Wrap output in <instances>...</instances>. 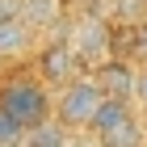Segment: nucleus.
Wrapping results in <instances>:
<instances>
[{
	"instance_id": "1",
	"label": "nucleus",
	"mask_w": 147,
	"mask_h": 147,
	"mask_svg": "<svg viewBox=\"0 0 147 147\" xmlns=\"http://www.w3.org/2000/svg\"><path fill=\"white\" fill-rule=\"evenodd\" d=\"M0 109L13 113V118L30 130L34 122L51 118V109H55L51 84H46L38 71H9V76H0Z\"/></svg>"
},
{
	"instance_id": "2",
	"label": "nucleus",
	"mask_w": 147,
	"mask_h": 147,
	"mask_svg": "<svg viewBox=\"0 0 147 147\" xmlns=\"http://www.w3.org/2000/svg\"><path fill=\"white\" fill-rule=\"evenodd\" d=\"M88 135L97 147H143V113L135 101H118V97H105L97 118L88 122Z\"/></svg>"
},
{
	"instance_id": "3",
	"label": "nucleus",
	"mask_w": 147,
	"mask_h": 147,
	"mask_svg": "<svg viewBox=\"0 0 147 147\" xmlns=\"http://www.w3.org/2000/svg\"><path fill=\"white\" fill-rule=\"evenodd\" d=\"M101 101H105V92L97 88V80L88 71H80V76H71L67 84L55 88V118L67 130H88V122L97 118Z\"/></svg>"
},
{
	"instance_id": "4",
	"label": "nucleus",
	"mask_w": 147,
	"mask_h": 147,
	"mask_svg": "<svg viewBox=\"0 0 147 147\" xmlns=\"http://www.w3.org/2000/svg\"><path fill=\"white\" fill-rule=\"evenodd\" d=\"M63 38H67V46L76 51V59L84 63V71L113 55V21L105 13H97V9L76 13V17H71V30Z\"/></svg>"
},
{
	"instance_id": "5",
	"label": "nucleus",
	"mask_w": 147,
	"mask_h": 147,
	"mask_svg": "<svg viewBox=\"0 0 147 147\" xmlns=\"http://www.w3.org/2000/svg\"><path fill=\"white\" fill-rule=\"evenodd\" d=\"M88 76L97 80V88H101L105 97L135 101V76H139V63H130V59H122V55H109V59H101L97 67H88Z\"/></svg>"
},
{
	"instance_id": "6",
	"label": "nucleus",
	"mask_w": 147,
	"mask_h": 147,
	"mask_svg": "<svg viewBox=\"0 0 147 147\" xmlns=\"http://www.w3.org/2000/svg\"><path fill=\"white\" fill-rule=\"evenodd\" d=\"M80 71H84V63L76 59V51L67 46V38H55V42H46L42 51H38V76H42L51 88L67 84V80L80 76Z\"/></svg>"
},
{
	"instance_id": "7",
	"label": "nucleus",
	"mask_w": 147,
	"mask_h": 147,
	"mask_svg": "<svg viewBox=\"0 0 147 147\" xmlns=\"http://www.w3.org/2000/svg\"><path fill=\"white\" fill-rule=\"evenodd\" d=\"M34 42H38V30L25 21V17H4V21H0V59L30 55Z\"/></svg>"
},
{
	"instance_id": "8",
	"label": "nucleus",
	"mask_w": 147,
	"mask_h": 147,
	"mask_svg": "<svg viewBox=\"0 0 147 147\" xmlns=\"http://www.w3.org/2000/svg\"><path fill=\"white\" fill-rule=\"evenodd\" d=\"M71 135H76V130H67V126L51 113V118H42V122H34L25 130V147H63Z\"/></svg>"
},
{
	"instance_id": "9",
	"label": "nucleus",
	"mask_w": 147,
	"mask_h": 147,
	"mask_svg": "<svg viewBox=\"0 0 147 147\" xmlns=\"http://www.w3.org/2000/svg\"><path fill=\"white\" fill-rule=\"evenodd\" d=\"M63 4H67V0H25L21 17L34 25V30H46V25H55L59 17H63Z\"/></svg>"
},
{
	"instance_id": "10",
	"label": "nucleus",
	"mask_w": 147,
	"mask_h": 147,
	"mask_svg": "<svg viewBox=\"0 0 147 147\" xmlns=\"http://www.w3.org/2000/svg\"><path fill=\"white\" fill-rule=\"evenodd\" d=\"M101 13L113 25H135V21H147V0H109Z\"/></svg>"
},
{
	"instance_id": "11",
	"label": "nucleus",
	"mask_w": 147,
	"mask_h": 147,
	"mask_svg": "<svg viewBox=\"0 0 147 147\" xmlns=\"http://www.w3.org/2000/svg\"><path fill=\"white\" fill-rule=\"evenodd\" d=\"M0 147H25V126L0 109Z\"/></svg>"
},
{
	"instance_id": "12",
	"label": "nucleus",
	"mask_w": 147,
	"mask_h": 147,
	"mask_svg": "<svg viewBox=\"0 0 147 147\" xmlns=\"http://www.w3.org/2000/svg\"><path fill=\"white\" fill-rule=\"evenodd\" d=\"M135 105H147V63H139V76H135Z\"/></svg>"
},
{
	"instance_id": "13",
	"label": "nucleus",
	"mask_w": 147,
	"mask_h": 147,
	"mask_svg": "<svg viewBox=\"0 0 147 147\" xmlns=\"http://www.w3.org/2000/svg\"><path fill=\"white\" fill-rule=\"evenodd\" d=\"M21 9H25V0H0V21L4 17H21Z\"/></svg>"
},
{
	"instance_id": "14",
	"label": "nucleus",
	"mask_w": 147,
	"mask_h": 147,
	"mask_svg": "<svg viewBox=\"0 0 147 147\" xmlns=\"http://www.w3.org/2000/svg\"><path fill=\"white\" fill-rule=\"evenodd\" d=\"M63 147H97V143H92V135H88V139H80V135H71V139H67V143H63Z\"/></svg>"
},
{
	"instance_id": "15",
	"label": "nucleus",
	"mask_w": 147,
	"mask_h": 147,
	"mask_svg": "<svg viewBox=\"0 0 147 147\" xmlns=\"http://www.w3.org/2000/svg\"><path fill=\"white\" fill-rule=\"evenodd\" d=\"M139 113H143V135H147V105H139Z\"/></svg>"
},
{
	"instance_id": "16",
	"label": "nucleus",
	"mask_w": 147,
	"mask_h": 147,
	"mask_svg": "<svg viewBox=\"0 0 147 147\" xmlns=\"http://www.w3.org/2000/svg\"><path fill=\"white\" fill-rule=\"evenodd\" d=\"M67 4H88V0H67Z\"/></svg>"
},
{
	"instance_id": "17",
	"label": "nucleus",
	"mask_w": 147,
	"mask_h": 147,
	"mask_svg": "<svg viewBox=\"0 0 147 147\" xmlns=\"http://www.w3.org/2000/svg\"><path fill=\"white\" fill-rule=\"evenodd\" d=\"M143 147H147V143H143Z\"/></svg>"
}]
</instances>
